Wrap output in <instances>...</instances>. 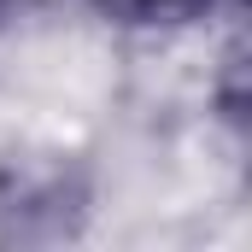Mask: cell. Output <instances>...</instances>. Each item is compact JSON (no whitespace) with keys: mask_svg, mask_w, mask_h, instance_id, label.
Returning a JSON list of instances; mask_svg holds the SVG:
<instances>
[{"mask_svg":"<svg viewBox=\"0 0 252 252\" xmlns=\"http://www.w3.org/2000/svg\"><path fill=\"white\" fill-rule=\"evenodd\" d=\"M124 6H135V12H170V6H188V0H124Z\"/></svg>","mask_w":252,"mask_h":252,"instance_id":"cell-1","label":"cell"}]
</instances>
